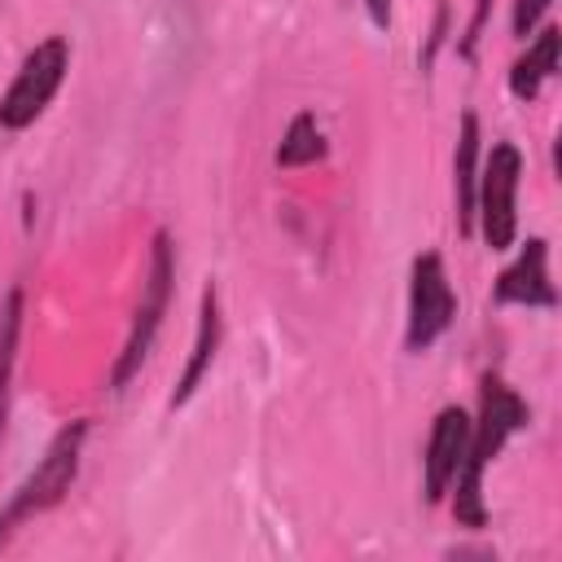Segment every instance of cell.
I'll return each instance as SVG.
<instances>
[{
  "label": "cell",
  "mask_w": 562,
  "mask_h": 562,
  "mask_svg": "<svg viewBox=\"0 0 562 562\" xmlns=\"http://www.w3.org/2000/svg\"><path fill=\"white\" fill-rule=\"evenodd\" d=\"M83 439H88V422L79 417V422H66L57 435H53V443L44 448V457H40V465L9 492V501L0 505V544H9V536L22 527V522H31V518H40V514H48V509H57L61 501H66V492L75 487V474H79V461H83Z\"/></svg>",
  "instance_id": "cell-2"
},
{
  "label": "cell",
  "mask_w": 562,
  "mask_h": 562,
  "mask_svg": "<svg viewBox=\"0 0 562 562\" xmlns=\"http://www.w3.org/2000/svg\"><path fill=\"white\" fill-rule=\"evenodd\" d=\"M531 422L527 400L501 378V373H483L479 382V417H470V439H465V457L461 470L452 479V518L457 527L483 531L487 527V505H483V474L487 465L501 457V448Z\"/></svg>",
  "instance_id": "cell-1"
},
{
  "label": "cell",
  "mask_w": 562,
  "mask_h": 562,
  "mask_svg": "<svg viewBox=\"0 0 562 562\" xmlns=\"http://www.w3.org/2000/svg\"><path fill=\"white\" fill-rule=\"evenodd\" d=\"M553 0H514V13H509V26H514V35L518 40H527L531 31H536V22L544 18V9H549Z\"/></svg>",
  "instance_id": "cell-15"
},
{
  "label": "cell",
  "mask_w": 562,
  "mask_h": 562,
  "mask_svg": "<svg viewBox=\"0 0 562 562\" xmlns=\"http://www.w3.org/2000/svg\"><path fill=\"white\" fill-rule=\"evenodd\" d=\"M171 294H176V246H171V233L158 228L149 237V268H145V281H140V303L132 312V329H127V338L114 356V369H110V391H123L140 373V364L149 360V347L162 329Z\"/></svg>",
  "instance_id": "cell-3"
},
{
  "label": "cell",
  "mask_w": 562,
  "mask_h": 562,
  "mask_svg": "<svg viewBox=\"0 0 562 562\" xmlns=\"http://www.w3.org/2000/svg\"><path fill=\"white\" fill-rule=\"evenodd\" d=\"M492 303L496 307H558V290L549 281V241L527 237L518 259L492 281Z\"/></svg>",
  "instance_id": "cell-8"
},
{
  "label": "cell",
  "mask_w": 562,
  "mask_h": 562,
  "mask_svg": "<svg viewBox=\"0 0 562 562\" xmlns=\"http://www.w3.org/2000/svg\"><path fill=\"white\" fill-rule=\"evenodd\" d=\"M325 154H329V145H325L321 123H316L307 110H299V114L290 119L281 145H277V167H312V162H321Z\"/></svg>",
  "instance_id": "cell-13"
},
{
  "label": "cell",
  "mask_w": 562,
  "mask_h": 562,
  "mask_svg": "<svg viewBox=\"0 0 562 562\" xmlns=\"http://www.w3.org/2000/svg\"><path fill=\"white\" fill-rule=\"evenodd\" d=\"M487 18H492V0H474V13H470V22H465V31H461V40H457V53H461L465 61H474V48H479V40H483Z\"/></svg>",
  "instance_id": "cell-14"
},
{
  "label": "cell",
  "mask_w": 562,
  "mask_h": 562,
  "mask_svg": "<svg viewBox=\"0 0 562 562\" xmlns=\"http://www.w3.org/2000/svg\"><path fill=\"white\" fill-rule=\"evenodd\" d=\"M457 321V294L448 281V268L439 250H422L408 268V325H404V351L422 356L430 351L448 325Z\"/></svg>",
  "instance_id": "cell-6"
},
{
  "label": "cell",
  "mask_w": 562,
  "mask_h": 562,
  "mask_svg": "<svg viewBox=\"0 0 562 562\" xmlns=\"http://www.w3.org/2000/svg\"><path fill=\"white\" fill-rule=\"evenodd\" d=\"M518 180H522L518 145L496 140L479 162V184H474V228L483 233L487 250H509L518 237Z\"/></svg>",
  "instance_id": "cell-4"
},
{
  "label": "cell",
  "mask_w": 562,
  "mask_h": 562,
  "mask_svg": "<svg viewBox=\"0 0 562 562\" xmlns=\"http://www.w3.org/2000/svg\"><path fill=\"white\" fill-rule=\"evenodd\" d=\"M364 13H369V22H373L378 31L391 26V0H364Z\"/></svg>",
  "instance_id": "cell-17"
},
{
  "label": "cell",
  "mask_w": 562,
  "mask_h": 562,
  "mask_svg": "<svg viewBox=\"0 0 562 562\" xmlns=\"http://www.w3.org/2000/svg\"><path fill=\"white\" fill-rule=\"evenodd\" d=\"M479 154H483L479 114H474V110H465V114H461V127H457V149H452V184H457V228H461V237H470V233H474Z\"/></svg>",
  "instance_id": "cell-10"
},
{
  "label": "cell",
  "mask_w": 562,
  "mask_h": 562,
  "mask_svg": "<svg viewBox=\"0 0 562 562\" xmlns=\"http://www.w3.org/2000/svg\"><path fill=\"white\" fill-rule=\"evenodd\" d=\"M215 351H220V290H215V281H211V285H202V303H198V334H193V347H189L184 373L176 378V391H171L167 408H184V404L198 395L202 378L211 373Z\"/></svg>",
  "instance_id": "cell-9"
},
{
  "label": "cell",
  "mask_w": 562,
  "mask_h": 562,
  "mask_svg": "<svg viewBox=\"0 0 562 562\" xmlns=\"http://www.w3.org/2000/svg\"><path fill=\"white\" fill-rule=\"evenodd\" d=\"M465 439H470V413L461 404H443L430 422V439H426V457H422V492L430 505H439L461 470L465 457Z\"/></svg>",
  "instance_id": "cell-7"
},
{
  "label": "cell",
  "mask_w": 562,
  "mask_h": 562,
  "mask_svg": "<svg viewBox=\"0 0 562 562\" xmlns=\"http://www.w3.org/2000/svg\"><path fill=\"white\" fill-rule=\"evenodd\" d=\"M66 70H70V44H66V35L40 40V44L22 57L13 83H9L4 97H0V127H4V132L31 127V123L48 110V101L57 97V88L66 83Z\"/></svg>",
  "instance_id": "cell-5"
},
{
  "label": "cell",
  "mask_w": 562,
  "mask_h": 562,
  "mask_svg": "<svg viewBox=\"0 0 562 562\" xmlns=\"http://www.w3.org/2000/svg\"><path fill=\"white\" fill-rule=\"evenodd\" d=\"M18 334H22V285H9L0 299V435L9 417V382L18 364Z\"/></svg>",
  "instance_id": "cell-12"
},
{
  "label": "cell",
  "mask_w": 562,
  "mask_h": 562,
  "mask_svg": "<svg viewBox=\"0 0 562 562\" xmlns=\"http://www.w3.org/2000/svg\"><path fill=\"white\" fill-rule=\"evenodd\" d=\"M558 53H562V31H558V26H544V31L527 44V53L509 66V92H514L518 101H536L540 88H544V79L558 70Z\"/></svg>",
  "instance_id": "cell-11"
},
{
  "label": "cell",
  "mask_w": 562,
  "mask_h": 562,
  "mask_svg": "<svg viewBox=\"0 0 562 562\" xmlns=\"http://www.w3.org/2000/svg\"><path fill=\"white\" fill-rule=\"evenodd\" d=\"M443 35H448V4H439V13H435V26H430V44H426V53H422V66H426V70H430V61H435V53H439Z\"/></svg>",
  "instance_id": "cell-16"
}]
</instances>
